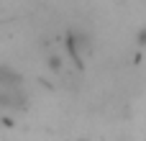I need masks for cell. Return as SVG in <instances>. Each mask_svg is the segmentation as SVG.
<instances>
[{"label":"cell","mask_w":146,"mask_h":141,"mask_svg":"<svg viewBox=\"0 0 146 141\" xmlns=\"http://www.w3.org/2000/svg\"><path fill=\"white\" fill-rule=\"evenodd\" d=\"M46 64H49V69H51L54 74H59V72L64 69V62H62V57H56V54H51V57L46 59Z\"/></svg>","instance_id":"obj_1"},{"label":"cell","mask_w":146,"mask_h":141,"mask_svg":"<svg viewBox=\"0 0 146 141\" xmlns=\"http://www.w3.org/2000/svg\"><path fill=\"white\" fill-rule=\"evenodd\" d=\"M136 44H139V46H146V26H144V28H139V33H136Z\"/></svg>","instance_id":"obj_2"},{"label":"cell","mask_w":146,"mask_h":141,"mask_svg":"<svg viewBox=\"0 0 146 141\" xmlns=\"http://www.w3.org/2000/svg\"><path fill=\"white\" fill-rule=\"evenodd\" d=\"M85 141H87V139H85Z\"/></svg>","instance_id":"obj_3"}]
</instances>
